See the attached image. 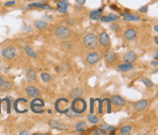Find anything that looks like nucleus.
<instances>
[{
    "instance_id": "f257e3e1",
    "label": "nucleus",
    "mask_w": 158,
    "mask_h": 135,
    "mask_svg": "<svg viewBox=\"0 0 158 135\" xmlns=\"http://www.w3.org/2000/svg\"><path fill=\"white\" fill-rule=\"evenodd\" d=\"M84 45L88 49H95L98 46V36L94 33H88L84 37Z\"/></svg>"
},
{
    "instance_id": "f03ea898",
    "label": "nucleus",
    "mask_w": 158,
    "mask_h": 135,
    "mask_svg": "<svg viewBox=\"0 0 158 135\" xmlns=\"http://www.w3.org/2000/svg\"><path fill=\"white\" fill-rule=\"evenodd\" d=\"M71 110L73 112H75L77 114H81L84 113L86 110V102L83 99H80V98H74V101L72 103V107Z\"/></svg>"
},
{
    "instance_id": "7ed1b4c3",
    "label": "nucleus",
    "mask_w": 158,
    "mask_h": 135,
    "mask_svg": "<svg viewBox=\"0 0 158 135\" xmlns=\"http://www.w3.org/2000/svg\"><path fill=\"white\" fill-rule=\"evenodd\" d=\"M55 33H56L57 37H59L60 39H66L69 37L70 34H71V32H70V29L68 28L60 26L55 29Z\"/></svg>"
},
{
    "instance_id": "20e7f679",
    "label": "nucleus",
    "mask_w": 158,
    "mask_h": 135,
    "mask_svg": "<svg viewBox=\"0 0 158 135\" xmlns=\"http://www.w3.org/2000/svg\"><path fill=\"white\" fill-rule=\"evenodd\" d=\"M2 55L5 59H7V60L14 59L17 56V50L15 47H12V46L8 47V48H6L4 51L2 52Z\"/></svg>"
},
{
    "instance_id": "39448f33",
    "label": "nucleus",
    "mask_w": 158,
    "mask_h": 135,
    "mask_svg": "<svg viewBox=\"0 0 158 135\" xmlns=\"http://www.w3.org/2000/svg\"><path fill=\"white\" fill-rule=\"evenodd\" d=\"M100 60V56L97 52H90L86 57V62L89 65H95L96 63H98Z\"/></svg>"
},
{
    "instance_id": "423d86ee",
    "label": "nucleus",
    "mask_w": 158,
    "mask_h": 135,
    "mask_svg": "<svg viewBox=\"0 0 158 135\" xmlns=\"http://www.w3.org/2000/svg\"><path fill=\"white\" fill-rule=\"evenodd\" d=\"M99 41L100 43L102 44L103 47H107L109 45V43H110V38H109V35L107 34L106 32H102L100 34L99 36Z\"/></svg>"
},
{
    "instance_id": "0eeeda50",
    "label": "nucleus",
    "mask_w": 158,
    "mask_h": 135,
    "mask_svg": "<svg viewBox=\"0 0 158 135\" xmlns=\"http://www.w3.org/2000/svg\"><path fill=\"white\" fill-rule=\"evenodd\" d=\"M25 93L32 98H37L40 95V91L34 86H28L25 88Z\"/></svg>"
},
{
    "instance_id": "6e6552de",
    "label": "nucleus",
    "mask_w": 158,
    "mask_h": 135,
    "mask_svg": "<svg viewBox=\"0 0 158 135\" xmlns=\"http://www.w3.org/2000/svg\"><path fill=\"white\" fill-rule=\"evenodd\" d=\"M137 59V55L136 53L134 51H129L127 52L125 55L123 57V60L125 63H129V64H132L133 62H135Z\"/></svg>"
},
{
    "instance_id": "1a4fd4ad",
    "label": "nucleus",
    "mask_w": 158,
    "mask_h": 135,
    "mask_svg": "<svg viewBox=\"0 0 158 135\" xmlns=\"http://www.w3.org/2000/svg\"><path fill=\"white\" fill-rule=\"evenodd\" d=\"M111 102L115 106H118V107H124L126 104V101L119 95H113L111 97Z\"/></svg>"
},
{
    "instance_id": "9d476101",
    "label": "nucleus",
    "mask_w": 158,
    "mask_h": 135,
    "mask_svg": "<svg viewBox=\"0 0 158 135\" xmlns=\"http://www.w3.org/2000/svg\"><path fill=\"white\" fill-rule=\"evenodd\" d=\"M147 105H149V104H147V101L141 100L134 104V109H135V111H143L147 108Z\"/></svg>"
},
{
    "instance_id": "9b49d317",
    "label": "nucleus",
    "mask_w": 158,
    "mask_h": 135,
    "mask_svg": "<svg viewBox=\"0 0 158 135\" xmlns=\"http://www.w3.org/2000/svg\"><path fill=\"white\" fill-rule=\"evenodd\" d=\"M68 2L66 0H62L58 3V11L60 13H63V14H66V11H68Z\"/></svg>"
},
{
    "instance_id": "f8f14e48",
    "label": "nucleus",
    "mask_w": 158,
    "mask_h": 135,
    "mask_svg": "<svg viewBox=\"0 0 158 135\" xmlns=\"http://www.w3.org/2000/svg\"><path fill=\"white\" fill-rule=\"evenodd\" d=\"M137 36V32L134 29H128L124 33V37H125L127 40H133L135 39Z\"/></svg>"
},
{
    "instance_id": "ddd939ff",
    "label": "nucleus",
    "mask_w": 158,
    "mask_h": 135,
    "mask_svg": "<svg viewBox=\"0 0 158 135\" xmlns=\"http://www.w3.org/2000/svg\"><path fill=\"white\" fill-rule=\"evenodd\" d=\"M119 17L116 16V15H113V14H109L108 16H106V17H102L100 20L103 23H109V22H114L116 21V20H118Z\"/></svg>"
},
{
    "instance_id": "4468645a",
    "label": "nucleus",
    "mask_w": 158,
    "mask_h": 135,
    "mask_svg": "<svg viewBox=\"0 0 158 135\" xmlns=\"http://www.w3.org/2000/svg\"><path fill=\"white\" fill-rule=\"evenodd\" d=\"M105 59L107 63H113L116 61L117 55H116V53H114V52H107L105 55Z\"/></svg>"
},
{
    "instance_id": "2eb2a0df",
    "label": "nucleus",
    "mask_w": 158,
    "mask_h": 135,
    "mask_svg": "<svg viewBox=\"0 0 158 135\" xmlns=\"http://www.w3.org/2000/svg\"><path fill=\"white\" fill-rule=\"evenodd\" d=\"M102 17H103V13L100 10H95V11H92L90 13V18L91 20H94V21L100 20Z\"/></svg>"
},
{
    "instance_id": "dca6fc26",
    "label": "nucleus",
    "mask_w": 158,
    "mask_h": 135,
    "mask_svg": "<svg viewBox=\"0 0 158 135\" xmlns=\"http://www.w3.org/2000/svg\"><path fill=\"white\" fill-rule=\"evenodd\" d=\"M133 70L132 64L124 63V64H121V65L118 66V70H120V72H129V70Z\"/></svg>"
},
{
    "instance_id": "f3484780",
    "label": "nucleus",
    "mask_w": 158,
    "mask_h": 135,
    "mask_svg": "<svg viewBox=\"0 0 158 135\" xmlns=\"http://www.w3.org/2000/svg\"><path fill=\"white\" fill-rule=\"evenodd\" d=\"M33 26H35L36 29H44L47 28V26H48V23H47L45 21H40V20H36L33 23Z\"/></svg>"
},
{
    "instance_id": "a211bd4d",
    "label": "nucleus",
    "mask_w": 158,
    "mask_h": 135,
    "mask_svg": "<svg viewBox=\"0 0 158 135\" xmlns=\"http://www.w3.org/2000/svg\"><path fill=\"white\" fill-rule=\"evenodd\" d=\"M26 79H28V81H35L36 79H37V75H36L35 70H29L26 73Z\"/></svg>"
},
{
    "instance_id": "6ab92c4d",
    "label": "nucleus",
    "mask_w": 158,
    "mask_h": 135,
    "mask_svg": "<svg viewBox=\"0 0 158 135\" xmlns=\"http://www.w3.org/2000/svg\"><path fill=\"white\" fill-rule=\"evenodd\" d=\"M32 7H37V8H41V9H47V10H50L51 7H50L49 5H46L44 4L43 2L41 3H32V4H29L28 6V8H32Z\"/></svg>"
},
{
    "instance_id": "aec40b11",
    "label": "nucleus",
    "mask_w": 158,
    "mask_h": 135,
    "mask_svg": "<svg viewBox=\"0 0 158 135\" xmlns=\"http://www.w3.org/2000/svg\"><path fill=\"white\" fill-rule=\"evenodd\" d=\"M23 49H25L26 55H28V57H30V58H36V57H37V54H36L34 51H33V50L30 48L28 45H25Z\"/></svg>"
},
{
    "instance_id": "412c9836",
    "label": "nucleus",
    "mask_w": 158,
    "mask_h": 135,
    "mask_svg": "<svg viewBox=\"0 0 158 135\" xmlns=\"http://www.w3.org/2000/svg\"><path fill=\"white\" fill-rule=\"evenodd\" d=\"M87 123H85V121H78L75 126V129L77 131H79V132H83L84 130L87 129Z\"/></svg>"
},
{
    "instance_id": "4be33fe9",
    "label": "nucleus",
    "mask_w": 158,
    "mask_h": 135,
    "mask_svg": "<svg viewBox=\"0 0 158 135\" xmlns=\"http://www.w3.org/2000/svg\"><path fill=\"white\" fill-rule=\"evenodd\" d=\"M131 130H132V127L130 125H125L120 129V133L122 135H128L131 133Z\"/></svg>"
},
{
    "instance_id": "5701e85b",
    "label": "nucleus",
    "mask_w": 158,
    "mask_h": 135,
    "mask_svg": "<svg viewBox=\"0 0 158 135\" xmlns=\"http://www.w3.org/2000/svg\"><path fill=\"white\" fill-rule=\"evenodd\" d=\"M87 120H88V121L91 123H99V117H96L95 114H90L89 116L87 117Z\"/></svg>"
},
{
    "instance_id": "b1692460",
    "label": "nucleus",
    "mask_w": 158,
    "mask_h": 135,
    "mask_svg": "<svg viewBox=\"0 0 158 135\" xmlns=\"http://www.w3.org/2000/svg\"><path fill=\"white\" fill-rule=\"evenodd\" d=\"M123 16L125 17V18H124L125 21H139V20H140L139 17L131 15V14H124Z\"/></svg>"
},
{
    "instance_id": "393cba45",
    "label": "nucleus",
    "mask_w": 158,
    "mask_h": 135,
    "mask_svg": "<svg viewBox=\"0 0 158 135\" xmlns=\"http://www.w3.org/2000/svg\"><path fill=\"white\" fill-rule=\"evenodd\" d=\"M83 94V90L81 88H76L75 90H73L72 91V93H71V96L72 98L74 99V98H78L80 97Z\"/></svg>"
},
{
    "instance_id": "a878e982",
    "label": "nucleus",
    "mask_w": 158,
    "mask_h": 135,
    "mask_svg": "<svg viewBox=\"0 0 158 135\" xmlns=\"http://www.w3.org/2000/svg\"><path fill=\"white\" fill-rule=\"evenodd\" d=\"M0 87H1L2 91H8V90H10L12 88V83L10 81H4Z\"/></svg>"
},
{
    "instance_id": "bb28decb",
    "label": "nucleus",
    "mask_w": 158,
    "mask_h": 135,
    "mask_svg": "<svg viewBox=\"0 0 158 135\" xmlns=\"http://www.w3.org/2000/svg\"><path fill=\"white\" fill-rule=\"evenodd\" d=\"M41 79L44 82H50L52 80V76L47 73H41Z\"/></svg>"
},
{
    "instance_id": "cd10ccee",
    "label": "nucleus",
    "mask_w": 158,
    "mask_h": 135,
    "mask_svg": "<svg viewBox=\"0 0 158 135\" xmlns=\"http://www.w3.org/2000/svg\"><path fill=\"white\" fill-rule=\"evenodd\" d=\"M141 81H142L146 87H149V88H150V87H153V85H154L153 82L151 81L149 79H141Z\"/></svg>"
},
{
    "instance_id": "c85d7f7f",
    "label": "nucleus",
    "mask_w": 158,
    "mask_h": 135,
    "mask_svg": "<svg viewBox=\"0 0 158 135\" xmlns=\"http://www.w3.org/2000/svg\"><path fill=\"white\" fill-rule=\"evenodd\" d=\"M100 129L105 131H112V130H115V127L111 125H107V124H102L100 125Z\"/></svg>"
},
{
    "instance_id": "c756f323",
    "label": "nucleus",
    "mask_w": 158,
    "mask_h": 135,
    "mask_svg": "<svg viewBox=\"0 0 158 135\" xmlns=\"http://www.w3.org/2000/svg\"><path fill=\"white\" fill-rule=\"evenodd\" d=\"M92 133L93 134H106V131L103 129H96V130H94Z\"/></svg>"
},
{
    "instance_id": "7c9ffc66",
    "label": "nucleus",
    "mask_w": 158,
    "mask_h": 135,
    "mask_svg": "<svg viewBox=\"0 0 158 135\" xmlns=\"http://www.w3.org/2000/svg\"><path fill=\"white\" fill-rule=\"evenodd\" d=\"M15 4H16L15 1H9V2L5 3V6H6V7H8V6H12V5H15Z\"/></svg>"
},
{
    "instance_id": "2f4dec72",
    "label": "nucleus",
    "mask_w": 158,
    "mask_h": 135,
    "mask_svg": "<svg viewBox=\"0 0 158 135\" xmlns=\"http://www.w3.org/2000/svg\"><path fill=\"white\" fill-rule=\"evenodd\" d=\"M146 11H147V6H143V7L140 9V12H142V13H146Z\"/></svg>"
},
{
    "instance_id": "473e14b6",
    "label": "nucleus",
    "mask_w": 158,
    "mask_h": 135,
    "mask_svg": "<svg viewBox=\"0 0 158 135\" xmlns=\"http://www.w3.org/2000/svg\"><path fill=\"white\" fill-rule=\"evenodd\" d=\"M86 0H76V3L77 4H79V5H83L84 3H85Z\"/></svg>"
},
{
    "instance_id": "72a5a7b5",
    "label": "nucleus",
    "mask_w": 158,
    "mask_h": 135,
    "mask_svg": "<svg viewBox=\"0 0 158 135\" xmlns=\"http://www.w3.org/2000/svg\"><path fill=\"white\" fill-rule=\"evenodd\" d=\"M20 134L21 135H28V134H30V132H28V131H21Z\"/></svg>"
},
{
    "instance_id": "f704fd0d",
    "label": "nucleus",
    "mask_w": 158,
    "mask_h": 135,
    "mask_svg": "<svg viewBox=\"0 0 158 135\" xmlns=\"http://www.w3.org/2000/svg\"><path fill=\"white\" fill-rule=\"evenodd\" d=\"M151 65H152V66H154V67H157V65H158V63H157V60L153 61V62H151Z\"/></svg>"
},
{
    "instance_id": "c9c22d12",
    "label": "nucleus",
    "mask_w": 158,
    "mask_h": 135,
    "mask_svg": "<svg viewBox=\"0 0 158 135\" xmlns=\"http://www.w3.org/2000/svg\"><path fill=\"white\" fill-rule=\"evenodd\" d=\"M3 82H4V79H3V77H2V76H0V86L2 85Z\"/></svg>"
},
{
    "instance_id": "e433bc0d",
    "label": "nucleus",
    "mask_w": 158,
    "mask_h": 135,
    "mask_svg": "<svg viewBox=\"0 0 158 135\" xmlns=\"http://www.w3.org/2000/svg\"><path fill=\"white\" fill-rule=\"evenodd\" d=\"M154 30H155L156 32H158V26H157V25H156V26H154Z\"/></svg>"
},
{
    "instance_id": "4c0bfd02",
    "label": "nucleus",
    "mask_w": 158,
    "mask_h": 135,
    "mask_svg": "<svg viewBox=\"0 0 158 135\" xmlns=\"http://www.w3.org/2000/svg\"><path fill=\"white\" fill-rule=\"evenodd\" d=\"M157 54H158L157 52H155V54H154V59H155V60H157V56H158Z\"/></svg>"
}]
</instances>
